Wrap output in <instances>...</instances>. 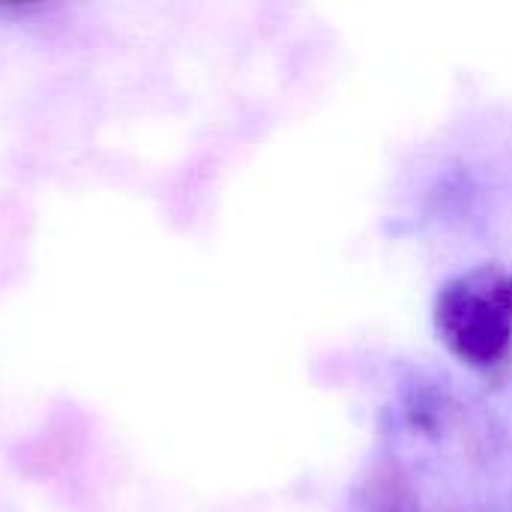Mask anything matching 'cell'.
Segmentation results:
<instances>
[{
	"mask_svg": "<svg viewBox=\"0 0 512 512\" xmlns=\"http://www.w3.org/2000/svg\"><path fill=\"white\" fill-rule=\"evenodd\" d=\"M438 327L447 345L474 366L498 363L512 342V279L474 273L438 297Z\"/></svg>",
	"mask_w": 512,
	"mask_h": 512,
	"instance_id": "1",
	"label": "cell"
}]
</instances>
